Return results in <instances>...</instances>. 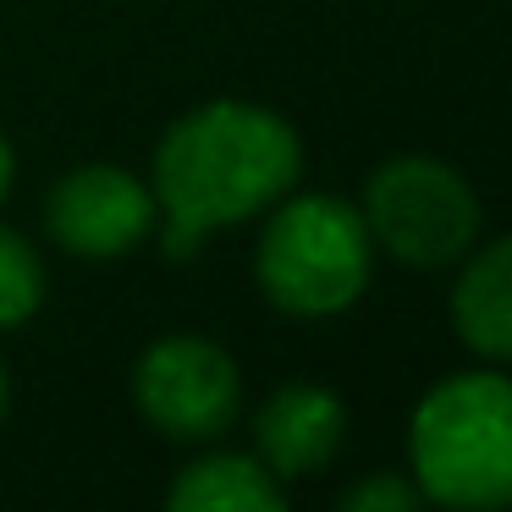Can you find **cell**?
Listing matches in <instances>:
<instances>
[{
  "label": "cell",
  "mask_w": 512,
  "mask_h": 512,
  "mask_svg": "<svg viewBox=\"0 0 512 512\" xmlns=\"http://www.w3.org/2000/svg\"><path fill=\"white\" fill-rule=\"evenodd\" d=\"M375 270V237H369L358 204L336 193H303L270 215L254 254L259 292L281 314L325 320L364 298Z\"/></svg>",
  "instance_id": "3"
},
{
  "label": "cell",
  "mask_w": 512,
  "mask_h": 512,
  "mask_svg": "<svg viewBox=\"0 0 512 512\" xmlns=\"http://www.w3.org/2000/svg\"><path fill=\"white\" fill-rule=\"evenodd\" d=\"M452 325L479 358L512 364V237L463 254V276L452 287Z\"/></svg>",
  "instance_id": "8"
},
{
  "label": "cell",
  "mask_w": 512,
  "mask_h": 512,
  "mask_svg": "<svg viewBox=\"0 0 512 512\" xmlns=\"http://www.w3.org/2000/svg\"><path fill=\"white\" fill-rule=\"evenodd\" d=\"M364 226L375 248L413 270H441L474 248L479 237V199L435 155H391L364 182Z\"/></svg>",
  "instance_id": "4"
},
{
  "label": "cell",
  "mask_w": 512,
  "mask_h": 512,
  "mask_svg": "<svg viewBox=\"0 0 512 512\" xmlns=\"http://www.w3.org/2000/svg\"><path fill=\"white\" fill-rule=\"evenodd\" d=\"M408 463L435 507H512V380L496 369L435 380L413 408Z\"/></svg>",
  "instance_id": "2"
},
{
  "label": "cell",
  "mask_w": 512,
  "mask_h": 512,
  "mask_svg": "<svg viewBox=\"0 0 512 512\" xmlns=\"http://www.w3.org/2000/svg\"><path fill=\"white\" fill-rule=\"evenodd\" d=\"M171 512H281L287 490L254 452H210L171 479Z\"/></svg>",
  "instance_id": "9"
},
{
  "label": "cell",
  "mask_w": 512,
  "mask_h": 512,
  "mask_svg": "<svg viewBox=\"0 0 512 512\" xmlns=\"http://www.w3.org/2000/svg\"><path fill=\"white\" fill-rule=\"evenodd\" d=\"M6 402H12V375H6V364H0V419H6Z\"/></svg>",
  "instance_id": "13"
},
{
  "label": "cell",
  "mask_w": 512,
  "mask_h": 512,
  "mask_svg": "<svg viewBox=\"0 0 512 512\" xmlns=\"http://www.w3.org/2000/svg\"><path fill=\"white\" fill-rule=\"evenodd\" d=\"M12 177H17V149H12V138L0 133V199L12 193Z\"/></svg>",
  "instance_id": "12"
},
{
  "label": "cell",
  "mask_w": 512,
  "mask_h": 512,
  "mask_svg": "<svg viewBox=\"0 0 512 512\" xmlns=\"http://www.w3.org/2000/svg\"><path fill=\"white\" fill-rule=\"evenodd\" d=\"M303 171V144L287 116L248 100H210L177 116L155 149V210L166 259L199 254L221 226L281 204Z\"/></svg>",
  "instance_id": "1"
},
{
  "label": "cell",
  "mask_w": 512,
  "mask_h": 512,
  "mask_svg": "<svg viewBox=\"0 0 512 512\" xmlns=\"http://www.w3.org/2000/svg\"><path fill=\"white\" fill-rule=\"evenodd\" d=\"M347 435V408L336 391L314 386V380H292L276 397L259 408L254 419V457L270 474L287 485V479H309L320 474L336 457Z\"/></svg>",
  "instance_id": "7"
},
{
  "label": "cell",
  "mask_w": 512,
  "mask_h": 512,
  "mask_svg": "<svg viewBox=\"0 0 512 512\" xmlns=\"http://www.w3.org/2000/svg\"><path fill=\"white\" fill-rule=\"evenodd\" d=\"M155 193L122 166H78L50 188L45 232L72 259H122L155 232Z\"/></svg>",
  "instance_id": "6"
},
{
  "label": "cell",
  "mask_w": 512,
  "mask_h": 512,
  "mask_svg": "<svg viewBox=\"0 0 512 512\" xmlns=\"http://www.w3.org/2000/svg\"><path fill=\"white\" fill-rule=\"evenodd\" d=\"M133 402L160 435L171 441H215L232 430L237 402H243V375L237 358L210 336H160L133 369Z\"/></svg>",
  "instance_id": "5"
},
{
  "label": "cell",
  "mask_w": 512,
  "mask_h": 512,
  "mask_svg": "<svg viewBox=\"0 0 512 512\" xmlns=\"http://www.w3.org/2000/svg\"><path fill=\"white\" fill-rule=\"evenodd\" d=\"M342 507L347 512H413L424 507V490L408 474H369L342 496Z\"/></svg>",
  "instance_id": "11"
},
{
  "label": "cell",
  "mask_w": 512,
  "mask_h": 512,
  "mask_svg": "<svg viewBox=\"0 0 512 512\" xmlns=\"http://www.w3.org/2000/svg\"><path fill=\"white\" fill-rule=\"evenodd\" d=\"M45 298V265H39L34 243L12 226H0V331L23 325Z\"/></svg>",
  "instance_id": "10"
}]
</instances>
